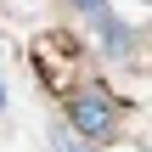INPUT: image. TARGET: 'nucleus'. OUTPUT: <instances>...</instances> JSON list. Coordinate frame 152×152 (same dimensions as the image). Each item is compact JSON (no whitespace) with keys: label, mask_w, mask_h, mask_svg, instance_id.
Returning a JSON list of instances; mask_svg holds the SVG:
<instances>
[{"label":"nucleus","mask_w":152,"mask_h":152,"mask_svg":"<svg viewBox=\"0 0 152 152\" xmlns=\"http://www.w3.org/2000/svg\"><path fill=\"white\" fill-rule=\"evenodd\" d=\"M28 62H34L39 85H45V90H56V96H68L73 85H85V51H79V39H73V34H62V28L34 34Z\"/></svg>","instance_id":"1"},{"label":"nucleus","mask_w":152,"mask_h":152,"mask_svg":"<svg viewBox=\"0 0 152 152\" xmlns=\"http://www.w3.org/2000/svg\"><path fill=\"white\" fill-rule=\"evenodd\" d=\"M68 135H79V141H118V130H124V107L107 96V90H96V85H73L68 90Z\"/></svg>","instance_id":"2"},{"label":"nucleus","mask_w":152,"mask_h":152,"mask_svg":"<svg viewBox=\"0 0 152 152\" xmlns=\"http://www.w3.org/2000/svg\"><path fill=\"white\" fill-rule=\"evenodd\" d=\"M96 23H102V51H107V56H130V51H135V28H130V23H118V17H107V11H96Z\"/></svg>","instance_id":"3"},{"label":"nucleus","mask_w":152,"mask_h":152,"mask_svg":"<svg viewBox=\"0 0 152 152\" xmlns=\"http://www.w3.org/2000/svg\"><path fill=\"white\" fill-rule=\"evenodd\" d=\"M51 141H56V152H96V147H85V141H79V135H68V130H62V124H56V130H51Z\"/></svg>","instance_id":"4"},{"label":"nucleus","mask_w":152,"mask_h":152,"mask_svg":"<svg viewBox=\"0 0 152 152\" xmlns=\"http://www.w3.org/2000/svg\"><path fill=\"white\" fill-rule=\"evenodd\" d=\"M68 6H73V11H90V17H96V11H107V0H68Z\"/></svg>","instance_id":"5"},{"label":"nucleus","mask_w":152,"mask_h":152,"mask_svg":"<svg viewBox=\"0 0 152 152\" xmlns=\"http://www.w3.org/2000/svg\"><path fill=\"white\" fill-rule=\"evenodd\" d=\"M0 107H6V90H0Z\"/></svg>","instance_id":"6"}]
</instances>
